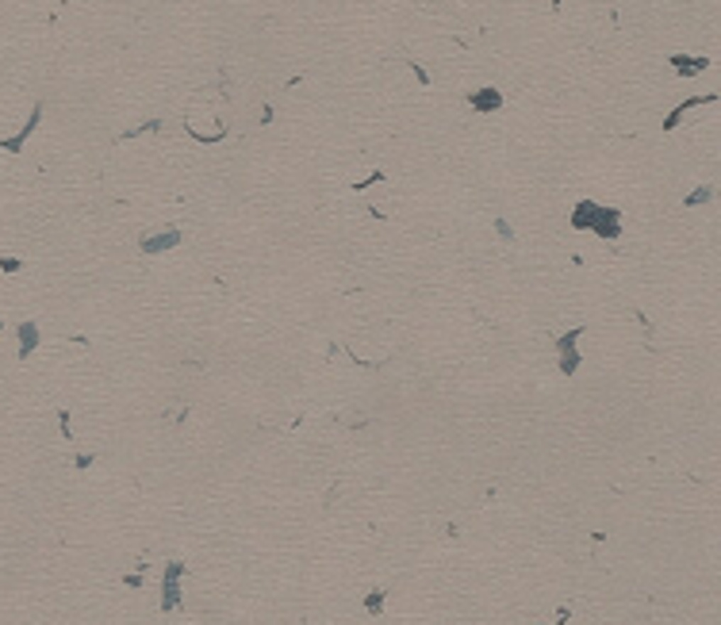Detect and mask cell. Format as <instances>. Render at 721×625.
<instances>
[{
  "mask_svg": "<svg viewBox=\"0 0 721 625\" xmlns=\"http://www.w3.org/2000/svg\"><path fill=\"white\" fill-rule=\"evenodd\" d=\"M671 70L683 73V77H698L702 70H710V58H690V54H671Z\"/></svg>",
  "mask_w": 721,
  "mask_h": 625,
  "instance_id": "8",
  "label": "cell"
},
{
  "mask_svg": "<svg viewBox=\"0 0 721 625\" xmlns=\"http://www.w3.org/2000/svg\"><path fill=\"white\" fill-rule=\"evenodd\" d=\"M599 211H602V204L580 200V204H576V211H572V226H576V231H591L595 219H599Z\"/></svg>",
  "mask_w": 721,
  "mask_h": 625,
  "instance_id": "7",
  "label": "cell"
},
{
  "mask_svg": "<svg viewBox=\"0 0 721 625\" xmlns=\"http://www.w3.org/2000/svg\"><path fill=\"white\" fill-rule=\"evenodd\" d=\"M180 575H185V564L180 560H169L165 572H161V610L165 614L180 610Z\"/></svg>",
  "mask_w": 721,
  "mask_h": 625,
  "instance_id": "1",
  "label": "cell"
},
{
  "mask_svg": "<svg viewBox=\"0 0 721 625\" xmlns=\"http://www.w3.org/2000/svg\"><path fill=\"white\" fill-rule=\"evenodd\" d=\"M495 234H499L502 242H514V238H518V234H514V226H510L507 219H495Z\"/></svg>",
  "mask_w": 721,
  "mask_h": 625,
  "instance_id": "12",
  "label": "cell"
},
{
  "mask_svg": "<svg viewBox=\"0 0 721 625\" xmlns=\"http://www.w3.org/2000/svg\"><path fill=\"white\" fill-rule=\"evenodd\" d=\"M714 100H717V96H714V92H702V96H690V100H683V104H676V108H671V116H668V119H664V131H676V127H679V119H683V116H687V111H690V108H702V104H714Z\"/></svg>",
  "mask_w": 721,
  "mask_h": 625,
  "instance_id": "6",
  "label": "cell"
},
{
  "mask_svg": "<svg viewBox=\"0 0 721 625\" xmlns=\"http://www.w3.org/2000/svg\"><path fill=\"white\" fill-rule=\"evenodd\" d=\"M173 245H180V231L177 226H165V231H158V234H146V238L138 242V250L146 253V258H154V253H165V250H173Z\"/></svg>",
  "mask_w": 721,
  "mask_h": 625,
  "instance_id": "3",
  "label": "cell"
},
{
  "mask_svg": "<svg viewBox=\"0 0 721 625\" xmlns=\"http://www.w3.org/2000/svg\"><path fill=\"white\" fill-rule=\"evenodd\" d=\"M384 599H387L384 587H373V591L365 594V602H360V606H365V614H380V610H384Z\"/></svg>",
  "mask_w": 721,
  "mask_h": 625,
  "instance_id": "11",
  "label": "cell"
},
{
  "mask_svg": "<svg viewBox=\"0 0 721 625\" xmlns=\"http://www.w3.org/2000/svg\"><path fill=\"white\" fill-rule=\"evenodd\" d=\"M583 330L587 326H572V330H564L561 338H556V361H561V372L564 376H576V368H580V349H576V342L583 338Z\"/></svg>",
  "mask_w": 721,
  "mask_h": 625,
  "instance_id": "2",
  "label": "cell"
},
{
  "mask_svg": "<svg viewBox=\"0 0 721 625\" xmlns=\"http://www.w3.org/2000/svg\"><path fill=\"white\" fill-rule=\"evenodd\" d=\"M591 234H599V238H606V242L618 238V234H622V211H618V207H606L602 204V211H599V219H595Z\"/></svg>",
  "mask_w": 721,
  "mask_h": 625,
  "instance_id": "4",
  "label": "cell"
},
{
  "mask_svg": "<svg viewBox=\"0 0 721 625\" xmlns=\"http://www.w3.org/2000/svg\"><path fill=\"white\" fill-rule=\"evenodd\" d=\"M92 460H97V457H92V453H81V457H77V468H89Z\"/></svg>",
  "mask_w": 721,
  "mask_h": 625,
  "instance_id": "14",
  "label": "cell"
},
{
  "mask_svg": "<svg viewBox=\"0 0 721 625\" xmlns=\"http://www.w3.org/2000/svg\"><path fill=\"white\" fill-rule=\"evenodd\" d=\"M714 196H717V188H714V184H698L695 192H687V196H683V207H702V204H710V200H714Z\"/></svg>",
  "mask_w": 721,
  "mask_h": 625,
  "instance_id": "10",
  "label": "cell"
},
{
  "mask_svg": "<svg viewBox=\"0 0 721 625\" xmlns=\"http://www.w3.org/2000/svg\"><path fill=\"white\" fill-rule=\"evenodd\" d=\"M16 334H20V357H31L35 349H39V326L35 323H20Z\"/></svg>",
  "mask_w": 721,
  "mask_h": 625,
  "instance_id": "9",
  "label": "cell"
},
{
  "mask_svg": "<svg viewBox=\"0 0 721 625\" xmlns=\"http://www.w3.org/2000/svg\"><path fill=\"white\" fill-rule=\"evenodd\" d=\"M468 108L472 111H480V116H491V111H499L502 108V92L499 89H476V92H468Z\"/></svg>",
  "mask_w": 721,
  "mask_h": 625,
  "instance_id": "5",
  "label": "cell"
},
{
  "mask_svg": "<svg viewBox=\"0 0 721 625\" xmlns=\"http://www.w3.org/2000/svg\"><path fill=\"white\" fill-rule=\"evenodd\" d=\"M0 269H4V272H20L23 261H20V258H4V261H0Z\"/></svg>",
  "mask_w": 721,
  "mask_h": 625,
  "instance_id": "13",
  "label": "cell"
}]
</instances>
